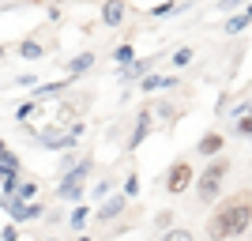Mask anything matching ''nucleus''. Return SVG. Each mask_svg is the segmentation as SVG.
<instances>
[{"label": "nucleus", "instance_id": "nucleus-30", "mask_svg": "<svg viewBox=\"0 0 252 241\" xmlns=\"http://www.w3.org/2000/svg\"><path fill=\"white\" fill-rule=\"evenodd\" d=\"M241 4H245V0H219L215 8H219V11H237V8H241Z\"/></svg>", "mask_w": 252, "mask_h": 241}, {"label": "nucleus", "instance_id": "nucleus-6", "mask_svg": "<svg viewBox=\"0 0 252 241\" xmlns=\"http://www.w3.org/2000/svg\"><path fill=\"white\" fill-rule=\"evenodd\" d=\"M0 207L8 211V219L15 222V226H19V222H34V219H42V211H45L38 200H31V204H27V200L4 196V192H0Z\"/></svg>", "mask_w": 252, "mask_h": 241}, {"label": "nucleus", "instance_id": "nucleus-31", "mask_svg": "<svg viewBox=\"0 0 252 241\" xmlns=\"http://www.w3.org/2000/svg\"><path fill=\"white\" fill-rule=\"evenodd\" d=\"M15 83H19V87H34V83H38V79H34V75L27 72V75H19V79H15Z\"/></svg>", "mask_w": 252, "mask_h": 241}, {"label": "nucleus", "instance_id": "nucleus-1", "mask_svg": "<svg viewBox=\"0 0 252 241\" xmlns=\"http://www.w3.org/2000/svg\"><path fill=\"white\" fill-rule=\"evenodd\" d=\"M249 226H252V192L241 189V192H233V196H226L219 207L211 211L207 238L211 241H230V238H241Z\"/></svg>", "mask_w": 252, "mask_h": 241}, {"label": "nucleus", "instance_id": "nucleus-23", "mask_svg": "<svg viewBox=\"0 0 252 241\" xmlns=\"http://www.w3.org/2000/svg\"><path fill=\"white\" fill-rule=\"evenodd\" d=\"M0 170H11V173H19V155H15V151H4V155H0Z\"/></svg>", "mask_w": 252, "mask_h": 241}, {"label": "nucleus", "instance_id": "nucleus-29", "mask_svg": "<svg viewBox=\"0 0 252 241\" xmlns=\"http://www.w3.org/2000/svg\"><path fill=\"white\" fill-rule=\"evenodd\" d=\"M109 192H113V181H109V177H105L102 185H94V196H98V200H105Z\"/></svg>", "mask_w": 252, "mask_h": 241}, {"label": "nucleus", "instance_id": "nucleus-5", "mask_svg": "<svg viewBox=\"0 0 252 241\" xmlns=\"http://www.w3.org/2000/svg\"><path fill=\"white\" fill-rule=\"evenodd\" d=\"M192 185H196V166H192L189 158H177V162L162 173V189H166L169 196H181V192H189Z\"/></svg>", "mask_w": 252, "mask_h": 241}, {"label": "nucleus", "instance_id": "nucleus-8", "mask_svg": "<svg viewBox=\"0 0 252 241\" xmlns=\"http://www.w3.org/2000/svg\"><path fill=\"white\" fill-rule=\"evenodd\" d=\"M151 128H155V113H151V105H147V109L136 113V125H132V132H128V151H136V147L151 136Z\"/></svg>", "mask_w": 252, "mask_h": 241}, {"label": "nucleus", "instance_id": "nucleus-4", "mask_svg": "<svg viewBox=\"0 0 252 241\" xmlns=\"http://www.w3.org/2000/svg\"><path fill=\"white\" fill-rule=\"evenodd\" d=\"M87 173H91V158H79V162H75V166L68 170V173H61L57 196H61V200H68V204H72V200H79V196L87 192Z\"/></svg>", "mask_w": 252, "mask_h": 241}, {"label": "nucleus", "instance_id": "nucleus-28", "mask_svg": "<svg viewBox=\"0 0 252 241\" xmlns=\"http://www.w3.org/2000/svg\"><path fill=\"white\" fill-rule=\"evenodd\" d=\"M0 241H19V230H15V222H8V226L0 230Z\"/></svg>", "mask_w": 252, "mask_h": 241}, {"label": "nucleus", "instance_id": "nucleus-24", "mask_svg": "<svg viewBox=\"0 0 252 241\" xmlns=\"http://www.w3.org/2000/svg\"><path fill=\"white\" fill-rule=\"evenodd\" d=\"M121 192H125L128 200L139 196V173H128V177H125V189H121Z\"/></svg>", "mask_w": 252, "mask_h": 241}, {"label": "nucleus", "instance_id": "nucleus-38", "mask_svg": "<svg viewBox=\"0 0 252 241\" xmlns=\"http://www.w3.org/2000/svg\"><path fill=\"white\" fill-rule=\"evenodd\" d=\"M249 241H252V238H249Z\"/></svg>", "mask_w": 252, "mask_h": 241}, {"label": "nucleus", "instance_id": "nucleus-10", "mask_svg": "<svg viewBox=\"0 0 252 241\" xmlns=\"http://www.w3.org/2000/svg\"><path fill=\"white\" fill-rule=\"evenodd\" d=\"M155 64H158V57H143V61H132V64H125V68H121V79H125V83H132V79H143V75H151L155 72Z\"/></svg>", "mask_w": 252, "mask_h": 241}, {"label": "nucleus", "instance_id": "nucleus-19", "mask_svg": "<svg viewBox=\"0 0 252 241\" xmlns=\"http://www.w3.org/2000/svg\"><path fill=\"white\" fill-rule=\"evenodd\" d=\"M87 219H91V207H83V204H79V207H75L72 215H68V222H72V230H83V226H87Z\"/></svg>", "mask_w": 252, "mask_h": 241}, {"label": "nucleus", "instance_id": "nucleus-27", "mask_svg": "<svg viewBox=\"0 0 252 241\" xmlns=\"http://www.w3.org/2000/svg\"><path fill=\"white\" fill-rule=\"evenodd\" d=\"M34 109H38V102H34V98H31V102H23L19 109H15V121H27V117H31Z\"/></svg>", "mask_w": 252, "mask_h": 241}, {"label": "nucleus", "instance_id": "nucleus-7", "mask_svg": "<svg viewBox=\"0 0 252 241\" xmlns=\"http://www.w3.org/2000/svg\"><path fill=\"white\" fill-rule=\"evenodd\" d=\"M125 207H128V196H125V192H109V196L98 204L94 219L102 222V226H105V222H117L121 215H125Z\"/></svg>", "mask_w": 252, "mask_h": 241}, {"label": "nucleus", "instance_id": "nucleus-3", "mask_svg": "<svg viewBox=\"0 0 252 241\" xmlns=\"http://www.w3.org/2000/svg\"><path fill=\"white\" fill-rule=\"evenodd\" d=\"M79 136H83V125H79V121H75V125H45L42 132H38L45 151H68V147H75Z\"/></svg>", "mask_w": 252, "mask_h": 241}, {"label": "nucleus", "instance_id": "nucleus-2", "mask_svg": "<svg viewBox=\"0 0 252 241\" xmlns=\"http://www.w3.org/2000/svg\"><path fill=\"white\" fill-rule=\"evenodd\" d=\"M226 177H230V158L226 155L211 158L207 166L196 173V200H200V204H215L222 185H226Z\"/></svg>", "mask_w": 252, "mask_h": 241}, {"label": "nucleus", "instance_id": "nucleus-35", "mask_svg": "<svg viewBox=\"0 0 252 241\" xmlns=\"http://www.w3.org/2000/svg\"><path fill=\"white\" fill-rule=\"evenodd\" d=\"M4 57H8V49H4V45H0V61H4Z\"/></svg>", "mask_w": 252, "mask_h": 241}, {"label": "nucleus", "instance_id": "nucleus-15", "mask_svg": "<svg viewBox=\"0 0 252 241\" xmlns=\"http://www.w3.org/2000/svg\"><path fill=\"white\" fill-rule=\"evenodd\" d=\"M192 61H196V49H192V45H181V49H173V57H169L173 68H189Z\"/></svg>", "mask_w": 252, "mask_h": 241}, {"label": "nucleus", "instance_id": "nucleus-25", "mask_svg": "<svg viewBox=\"0 0 252 241\" xmlns=\"http://www.w3.org/2000/svg\"><path fill=\"white\" fill-rule=\"evenodd\" d=\"M181 4H173V0H166V4H155V8H151V15H155V19H162V15H173V11H177Z\"/></svg>", "mask_w": 252, "mask_h": 241}, {"label": "nucleus", "instance_id": "nucleus-22", "mask_svg": "<svg viewBox=\"0 0 252 241\" xmlns=\"http://www.w3.org/2000/svg\"><path fill=\"white\" fill-rule=\"evenodd\" d=\"M233 132H237V136H245V139H252V113L237 117V125H233Z\"/></svg>", "mask_w": 252, "mask_h": 241}, {"label": "nucleus", "instance_id": "nucleus-14", "mask_svg": "<svg viewBox=\"0 0 252 241\" xmlns=\"http://www.w3.org/2000/svg\"><path fill=\"white\" fill-rule=\"evenodd\" d=\"M19 57H27V61H42V57H45V45L34 42V38H27V42H19Z\"/></svg>", "mask_w": 252, "mask_h": 241}, {"label": "nucleus", "instance_id": "nucleus-33", "mask_svg": "<svg viewBox=\"0 0 252 241\" xmlns=\"http://www.w3.org/2000/svg\"><path fill=\"white\" fill-rule=\"evenodd\" d=\"M75 241H94V238H91V234H79V238H75Z\"/></svg>", "mask_w": 252, "mask_h": 241}, {"label": "nucleus", "instance_id": "nucleus-26", "mask_svg": "<svg viewBox=\"0 0 252 241\" xmlns=\"http://www.w3.org/2000/svg\"><path fill=\"white\" fill-rule=\"evenodd\" d=\"M169 226H173V211H162V215H155V230H169Z\"/></svg>", "mask_w": 252, "mask_h": 241}, {"label": "nucleus", "instance_id": "nucleus-17", "mask_svg": "<svg viewBox=\"0 0 252 241\" xmlns=\"http://www.w3.org/2000/svg\"><path fill=\"white\" fill-rule=\"evenodd\" d=\"M158 241H196V234L185 230V226H169V230H162V238Z\"/></svg>", "mask_w": 252, "mask_h": 241}, {"label": "nucleus", "instance_id": "nucleus-16", "mask_svg": "<svg viewBox=\"0 0 252 241\" xmlns=\"http://www.w3.org/2000/svg\"><path fill=\"white\" fill-rule=\"evenodd\" d=\"M113 61L121 64V68H125V64H132V61H136V45H132V42H121V45L113 49Z\"/></svg>", "mask_w": 252, "mask_h": 241}, {"label": "nucleus", "instance_id": "nucleus-21", "mask_svg": "<svg viewBox=\"0 0 252 241\" xmlns=\"http://www.w3.org/2000/svg\"><path fill=\"white\" fill-rule=\"evenodd\" d=\"M245 27H249V15H245V11H241V15H230V19H226V34H241Z\"/></svg>", "mask_w": 252, "mask_h": 241}, {"label": "nucleus", "instance_id": "nucleus-9", "mask_svg": "<svg viewBox=\"0 0 252 241\" xmlns=\"http://www.w3.org/2000/svg\"><path fill=\"white\" fill-rule=\"evenodd\" d=\"M222 151H226V136H222V132H215V128H211V132H203L200 139H196V155L200 158H219Z\"/></svg>", "mask_w": 252, "mask_h": 241}, {"label": "nucleus", "instance_id": "nucleus-20", "mask_svg": "<svg viewBox=\"0 0 252 241\" xmlns=\"http://www.w3.org/2000/svg\"><path fill=\"white\" fill-rule=\"evenodd\" d=\"M15 181H19V173H11V170H0V192H4V196H11V192H15Z\"/></svg>", "mask_w": 252, "mask_h": 241}, {"label": "nucleus", "instance_id": "nucleus-36", "mask_svg": "<svg viewBox=\"0 0 252 241\" xmlns=\"http://www.w3.org/2000/svg\"><path fill=\"white\" fill-rule=\"evenodd\" d=\"M249 113H252V98H249Z\"/></svg>", "mask_w": 252, "mask_h": 241}, {"label": "nucleus", "instance_id": "nucleus-12", "mask_svg": "<svg viewBox=\"0 0 252 241\" xmlns=\"http://www.w3.org/2000/svg\"><path fill=\"white\" fill-rule=\"evenodd\" d=\"M128 19V0H105L102 4V23L105 27H121Z\"/></svg>", "mask_w": 252, "mask_h": 241}, {"label": "nucleus", "instance_id": "nucleus-32", "mask_svg": "<svg viewBox=\"0 0 252 241\" xmlns=\"http://www.w3.org/2000/svg\"><path fill=\"white\" fill-rule=\"evenodd\" d=\"M245 15H249V23H252V0H249V4H245Z\"/></svg>", "mask_w": 252, "mask_h": 241}, {"label": "nucleus", "instance_id": "nucleus-13", "mask_svg": "<svg viewBox=\"0 0 252 241\" xmlns=\"http://www.w3.org/2000/svg\"><path fill=\"white\" fill-rule=\"evenodd\" d=\"M94 53H75L72 61H68V79H79V75H87L91 68H94Z\"/></svg>", "mask_w": 252, "mask_h": 241}, {"label": "nucleus", "instance_id": "nucleus-18", "mask_svg": "<svg viewBox=\"0 0 252 241\" xmlns=\"http://www.w3.org/2000/svg\"><path fill=\"white\" fill-rule=\"evenodd\" d=\"M11 196H15V200H27V204H31V200L38 196V185H34V181H15V192H11Z\"/></svg>", "mask_w": 252, "mask_h": 241}, {"label": "nucleus", "instance_id": "nucleus-11", "mask_svg": "<svg viewBox=\"0 0 252 241\" xmlns=\"http://www.w3.org/2000/svg\"><path fill=\"white\" fill-rule=\"evenodd\" d=\"M169 87H177V75H162V72H151L139 79V91L143 95H158V91H169Z\"/></svg>", "mask_w": 252, "mask_h": 241}, {"label": "nucleus", "instance_id": "nucleus-34", "mask_svg": "<svg viewBox=\"0 0 252 241\" xmlns=\"http://www.w3.org/2000/svg\"><path fill=\"white\" fill-rule=\"evenodd\" d=\"M4 151H8V143H4V139H0V155H4Z\"/></svg>", "mask_w": 252, "mask_h": 241}, {"label": "nucleus", "instance_id": "nucleus-37", "mask_svg": "<svg viewBox=\"0 0 252 241\" xmlns=\"http://www.w3.org/2000/svg\"><path fill=\"white\" fill-rule=\"evenodd\" d=\"M53 4H57V0H53Z\"/></svg>", "mask_w": 252, "mask_h": 241}]
</instances>
